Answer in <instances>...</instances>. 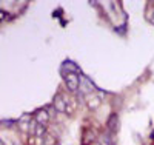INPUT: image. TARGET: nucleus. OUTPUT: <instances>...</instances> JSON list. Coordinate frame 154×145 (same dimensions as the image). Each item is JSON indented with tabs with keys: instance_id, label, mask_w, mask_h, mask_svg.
<instances>
[{
	"instance_id": "1",
	"label": "nucleus",
	"mask_w": 154,
	"mask_h": 145,
	"mask_svg": "<svg viewBox=\"0 0 154 145\" xmlns=\"http://www.w3.org/2000/svg\"><path fill=\"white\" fill-rule=\"evenodd\" d=\"M97 90V87H96V84L89 79L88 76H85V74H80V88H79V96H89V94H93L94 91Z\"/></svg>"
},
{
	"instance_id": "2",
	"label": "nucleus",
	"mask_w": 154,
	"mask_h": 145,
	"mask_svg": "<svg viewBox=\"0 0 154 145\" xmlns=\"http://www.w3.org/2000/svg\"><path fill=\"white\" fill-rule=\"evenodd\" d=\"M53 107L56 108L57 113H66V114H72V108L66 99H63L62 94H54L53 97Z\"/></svg>"
},
{
	"instance_id": "3",
	"label": "nucleus",
	"mask_w": 154,
	"mask_h": 145,
	"mask_svg": "<svg viewBox=\"0 0 154 145\" xmlns=\"http://www.w3.org/2000/svg\"><path fill=\"white\" fill-rule=\"evenodd\" d=\"M62 77H63V80H65L66 88L71 93H79V88H80V76L79 74L72 73V74H65Z\"/></svg>"
},
{
	"instance_id": "4",
	"label": "nucleus",
	"mask_w": 154,
	"mask_h": 145,
	"mask_svg": "<svg viewBox=\"0 0 154 145\" xmlns=\"http://www.w3.org/2000/svg\"><path fill=\"white\" fill-rule=\"evenodd\" d=\"M79 65H77L75 62H72L71 59H66V60H63L62 65H60V74L62 76H65V74H72V73H79Z\"/></svg>"
},
{
	"instance_id": "5",
	"label": "nucleus",
	"mask_w": 154,
	"mask_h": 145,
	"mask_svg": "<svg viewBox=\"0 0 154 145\" xmlns=\"http://www.w3.org/2000/svg\"><path fill=\"white\" fill-rule=\"evenodd\" d=\"M106 128L111 134H117L119 130H120V119H119V114L117 113H112L109 114L108 121H106Z\"/></svg>"
},
{
	"instance_id": "6",
	"label": "nucleus",
	"mask_w": 154,
	"mask_h": 145,
	"mask_svg": "<svg viewBox=\"0 0 154 145\" xmlns=\"http://www.w3.org/2000/svg\"><path fill=\"white\" fill-rule=\"evenodd\" d=\"M34 119L37 121V124H40V125H48L49 124V119H51V114L48 113L46 108H38L34 111Z\"/></svg>"
},
{
	"instance_id": "7",
	"label": "nucleus",
	"mask_w": 154,
	"mask_h": 145,
	"mask_svg": "<svg viewBox=\"0 0 154 145\" xmlns=\"http://www.w3.org/2000/svg\"><path fill=\"white\" fill-rule=\"evenodd\" d=\"M34 117H31V114H23L20 119H17V127L20 131H29L31 122H32Z\"/></svg>"
},
{
	"instance_id": "8",
	"label": "nucleus",
	"mask_w": 154,
	"mask_h": 145,
	"mask_svg": "<svg viewBox=\"0 0 154 145\" xmlns=\"http://www.w3.org/2000/svg\"><path fill=\"white\" fill-rule=\"evenodd\" d=\"M85 103H86V108H88V110L94 111V110H97V108L100 107L102 99H100L99 96H96V94H89V96H86Z\"/></svg>"
},
{
	"instance_id": "9",
	"label": "nucleus",
	"mask_w": 154,
	"mask_h": 145,
	"mask_svg": "<svg viewBox=\"0 0 154 145\" xmlns=\"http://www.w3.org/2000/svg\"><path fill=\"white\" fill-rule=\"evenodd\" d=\"M111 136H114V134H111L109 131H106V133H102V134L99 136L100 145H116V140H114Z\"/></svg>"
},
{
	"instance_id": "10",
	"label": "nucleus",
	"mask_w": 154,
	"mask_h": 145,
	"mask_svg": "<svg viewBox=\"0 0 154 145\" xmlns=\"http://www.w3.org/2000/svg\"><path fill=\"white\" fill-rule=\"evenodd\" d=\"M97 139V134H96V131L94 130H85V133H83V143H91Z\"/></svg>"
},
{
	"instance_id": "11",
	"label": "nucleus",
	"mask_w": 154,
	"mask_h": 145,
	"mask_svg": "<svg viewBox=\"0 0 154 145\" xmlns=\"http://www.w3.org/2000/svg\"><path fill=\"white\" fill-rule=\"evenodd\" d=\"M46 134H48L46 127H45V125H40V124H37L35 131H34V136H35V137H38V139H43Z\"/></svg>"
},
{
	"instance_id": "12",
	"label": "nucleus",
	"mask_w": 154,
	"mask_h": 145,
	"mask_svg": "<svg viewBox=\"0 0 154 145\" xmlns=\"http://www.w3.org/2000/svg\"><path fill=\"white\" fill-rule=\"evenodd\" d=\"M0 125H2L3 128H12L14 125H17V119H2Z\"/></svg>"
},
{
	"instance_id": "13",
	"label": "nucleus",
	"mask_w": 154,
	"mask_h": 145,
	"mask_svg": "<svg viewBox=\"0 0 154 145\" xmlns=\"http://www.w3.org/2000/svg\"><path fill=\"white\" fill-rule=\"evenodd\" d=\"M43 145H56V137L53 134H46L43 137Z\"/></svg>"
},
{
	"instance_id": "14",
	"label": "nucleus",
	"mask_w": 154,
	"mask_h": 145,
	"mask_svg": "<svg viewBox=\"0 0 154 145\" xmlns=\"http://www.w3.org/2000/svg\"><path fill=\"white\" fill-rule=\"evenodd\" d=\"M0 17H2V20H3V22H11V20H12V16H11V14H8V12H6L5 9H0Z\"/></svg>"
},
{
	"instance_id": "15",
	"label": "nucleus",
	"mask_w": 154,
	"mask_h": 145,
	"mask_svg": "<svg viewBox=\"0 0 154 145\" xmlns=\"http://www.w3.org/2000/svg\"><path fill=\"white\" fill-rule=\"evenodd\" d=\"M60 14H63V11H62V9H57V11L53 12V16H54V17H57V16H60Z\"/></svg>"
},
{
	"instance_id": "16",
	"label": "nucleus",
	"mask_w": 154,
	"mask_h": 145,
	"mask_svg": "<svg viewBox=\"0 0 154 145\" xmlns=\"http://www.w3.org/2000/svg\"><path fill=\"white\" fill-rule=\"evenodd\" d=\"M149 20H151V23L154 25V12H152V14H151V17H149Z\"/></svg>"
},
{
	"instance_id": "17",
	"label": "nucleus",
	"mask_w": 154,
	"mask_h": 145,
	"mask_svg": "<svg viewBox=\"0 0 154 145\" xmlns=\"http://www.w3.org/2000/svg\"><path fill=\"white\" fill-rule=\"evenodd\" d=\"M0 145H5V142H3V140H0Z\"/></svg>"
},
{
	"instance_id": "18",
	"label": "nucleus",
	"mask_w": 154,
	"mask_h": 145,
	"mask_svg": "<svg viewBox=\"0 0 154 145\" xmlns=\"http://www.w3.org/2000/svg\"><path fill=\"white\" fill-rule=\"evenodd\" d=\"M151 137H152V139H154V133H151Z\"/></svg>"
},
{
	"instance_id": "19",
	"label": "nucleus",
	"mask_w": 154,
	"mask_h": 145,
	"mask_svg": "<svg viewBox=\"0 0 154 145\" xmlns=\"http://www.w3.org/2000/svg\"><path fill=\"white\" fill-rule=\"evenodd\" d=\"M83 145H86V143H83Z\"/></svg>"
}]
</instances>
